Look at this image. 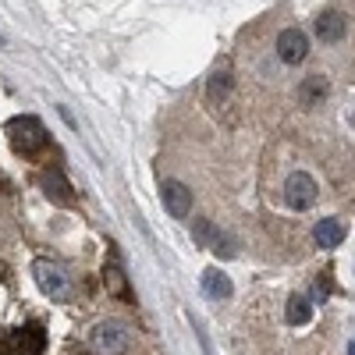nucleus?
<instances>
[{
	"mask_svg": "<svg viewBox=\"0 0 355 355\" xmlns=\"http://www.w3.org/2000/svg\"><path fill=\"white\" fill-rule=\"evenodd\" d=\"M8 142L18 157H40L46 150V128L33 114L15 117V121H8Z\"/></svg>",
	"mask_w": 355,
	"mask_h": 355,
	"instance_id": "obj_1",
	"label": "nucleus"
},
{
	"mask_svg": "<svg viewBox=\"0 0 355 355\" xmlns=\"http://www.w3.org/2000/svg\"><path fill=\"white\" fill-rule=\"evenodd\" d=\"M46 334L40 323H25V327L0 334V355H43Z\"/></svg>",
	"mask_w": 355,
	"mask_h": 355,
	"instance_id": "obj_2",
	"label": "nucleus"
},
{
	"mask_svg": "<svg viewBox=\"0 0 355 355\" xmlns=\"http://www.w3.org/2000/svg\"><path fill=\"white\" fill-rule=\"evenodd\" d=\"M33 274H36V284L43 295H50V299H68L71 295V277L61 263H53V259H36L33 266Z\"/></svg>",
	"mask_w": 355,
	"mask_h": 355,
	"instance_id": "obj_3",
	"label": "nucleus"
},
{
	"mask_svg": "<svg viewBox=\"0 0 355 355\" xmlns=\"http://www.w3.org/2000/svg\"><path fill=\"white\" fill-rule=\"evenodd\" d=\"M128 327L125 323H117V320H107V323H100V327L93 331V348L100 352V355H121L125 348H128Z\"/></svg>",
	"mask_w": 355,
	"mask_h": 355,
	"instance_id": "obj_4",
	"label": "nucleus"
},
{
	"mask_svg": "<svg viewBox=\"0 0 355 355\" xmlns=\"http://www.w3.org/2000/svg\"><path fill=\"white\" fill-rule=\"evenodd\" d=\"M284 199H288L291 210H309V206L316 202V182L306 171H295L288 178V185H284Z\"/></svg>",
	"mask_w": 355,
	"mask_h": 355,
	"instance_id": "obj_5",
	"label": "nucleus"
},
{
	"mask_svg": "<svg viewBox=\"0 0 355 355\" xmlns=\"http://www.w3.org/2000/svg\"><path fill=\"white\" fill-rule=\"evenodd\" d=\"M309 53V40L302 28H284V33L277 36V57L284 64H302Z\"/></svg>",
	"mask_w": 355,
	"mask_h": 355,
	"instance_id": "obj_6",
	"label": "nucleus"
},
{
	"mask_svg": "<svg viewBox=\"0 0 355 355\" xmlns=\"http://www.w3.org/2000/svg\"><path fill=\"white\" fill-rule=\"evenodd\" d=\"M192 239H196L202 249L217 252V256H234V242L227 239L224 231H217L210 220H196V227H192Z\"/></svg>",
	"mask_w": 355,
	"mask_h": 355,
	"instance_id": "obj_7",
	"label": "nucleus"
},
{
	"mask_svg": "<svg viewBox=\"0 0 355 355\" xmlns=\"http://www.w3.org/2000/svg\"><path fill=\"white\" fill-rule=\"evenodd\" d=\"M164 206H167L171 217L185 220V217L192 214V192H189L182 182H167V185H164Z\"/></svg>",
	"mask_w": 355,
	"mask_h": 355,
	"instance_id": "obj_8",
	"label": "nucleus"
},
{
	"mask_svg": "<svg viewBox=\"0 0 355 355\" xmlns=\"http://www.w3.org/2000/svg\"><path fill=\"white\" fill-rule=\"evenodd\" d=\"M103 284H107L110 295H117V299H132L128 281H125V266H121V259H117V252H110L107 263H103Z\"/></svg>",
	"mask_w": 355,
	"mask_h": 355,
	"instance_id": "obj_9",
	"label": "nucleus"
},
{
	"mask_svg": "<svg viewBox=\"0 0 355 355\" xmlns=\"http://www.w3.org/2000/svg\"><path fill=\"white\" fill-rule=\"evenodd\" d=\"M313 239H316V245H320V249H334V245H341V242H345V224H341V220H334V217L320 220V224L313 227Z\"/></svg>",
	"mask_w": 355,
	"mask_h": 355,
	"instance_id": "obj_10",
	"label": "nucleus"
},
{
	"mask_svg": "<svg viewBox=\"0 0 355 355\" xmlns=\"http://www.w3.org/2000/svg\"><path fill=\"white\" fill-rule=\"evenodd\" d=\"M43 189H46V196H50L53 202H61V206H71V185L64 182V174L57 171V167H50V171L43 174Z\"/></svg>",
	"mask_w": 355,
	"mask_h": 355,
	"instance_id": "obj_11",
	"label": "nucleus"
},
{
	"mask_svg": "<svg viewBox=\"0 0 355 355\" xmlns=\"http://www.w3.org/2000/svg\"><path fill=\"white\" fill-rule=\"evenodd\" d=\"M316 33H320V40H323V43H334V40H341V36H345V15H338V11L320 15V21H316Z\"/></svg>",
	"mask_w": 355,
	"mask_h": 355,
	"instance_id": "obj_12",
	"label": "nucleus"
},
{
	"mask_svg": "<svg viewBox=\"0 0 355 355\" xmlns=\"http://www.w3.org/2000/svg\"><path fill=\"white\" fill-rule=\"evenodd\" d=\"M202 291L210 295L214 302H220V299H231V281H227L220 270H206V274H202Z\"/></svg>",
	"mask_w": 355,
	"mask_h": 355,
	"instance_id": "obj_13",
	"label": "nucleus"
},
{
	"mask_svg": "<svg viewBox=\"0 0 355 355\" xmlns=\"http://www.w3.org/2000/svg\"><path fill=\"white\" fill-rule=\"evenodd\" d=\"M313 309H309V299L306 295H291L288 299V309H284V320L291 323V327H302V323H309Z\"/></svg>",
	"mask_w": 355,
	"mask_h": 355,
	"instance_id": "obj_14",
	"label": "nucleus"
},
{
	"mask_svg": "<svg viewBox=\"0 0 355 355\" xmlns=\"http://www.w3.org/2000/svg\"><path fill=\"white\" fill-rule=\"evenodd\" d=\"M323 96H327V82H323L320 75L306 78V82H302V89H299V100H302L306 107H316Z\"/></svg>",
	"mask_w": 355,
	"mask_h": 355,
	"instance_id": "obj_15",
	"label": "nucleus"
},
{
	"mask_svg": "<svg viewBox=\"0 0 355 355\" xmlns=\"http://www.w3.org/2000/svg\"><path fill=\"white\" fill-rule=\"evenodd\" d=\"M227 89H231V75H227V71H217V75H214V82H210V100L227 96Z\"/></svg>",
	"mask_w": 355,
	"mask_h": 355,
	"instance_id": "obj_16",
	"label": "nucleus"
},
{
	"mask_svg": "<svg viewBox=\"0 0 355 355\" xmlns=\"http://www.w3.org/2000/svg\"><path fill=\"white\" fill-rule=\"evenodd\" d=\"M348 355H355V348H352V352H348Z\"/></svg>",
	"mask_w": 355,
	"mask_h": 355,
	"instance_id": "obj_17",
	"label": "nucleus"
}]
</instances>
